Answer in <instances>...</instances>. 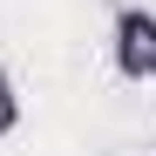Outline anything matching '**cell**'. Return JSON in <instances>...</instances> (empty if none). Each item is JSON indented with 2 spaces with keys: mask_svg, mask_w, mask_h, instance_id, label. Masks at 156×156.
<instances>
[{
  "mask_svg": "<svg viewBox=\"0 0 156 156\" xmlns=\"http://www.w3.org/2000/svg\"><path fill=\"white\" fill-rule=\"evenodd\" d=\"M14 129H20V82L0 68V143H7Z\"/></svg>",
  "mask_w": 156,
  "mask_h": 156,
  "instance_id": "2",
  "label": "cell"
},
{
  "mask_svg": "<svg viewBox=\"0 0 156 156\" xmlns=\"http://www.w3.org/2000/svg\"><path fill=\"white\" fill-rule=\"evenodd\" d=\"M109 61L122 82H156V7L122 0L109 20Z\"/></svg>",
  "mask_w": 156,
  "mask_h": 156,
  "instance_id": "1",
  "label": "cell"
}]
</instances>
